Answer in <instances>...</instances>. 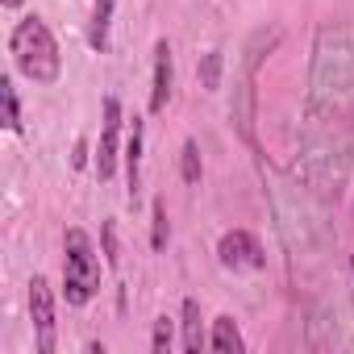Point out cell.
<instances>
[{
    "label": "cell",
    "instance_id": "obj_1",
    "mask_svg": "<svg viewBox=\"0 0 354 354\" xmlns=\"http://www.w3.org/2000/svg\"><path fill=\"white\" fill-rule=\"evenodd\" d=\"M354 117V34L346 26H325L317 34V63L308 88V125H304V175L325 192L337 184L342 154L350 142Z\"/></svg>",
    "mask_w": 354,
    "mask_h": 354
},
{
    "label": "cell",
    "instance_id": "obj_2",
    "mask_svg": "<svg viewBox=\"0 0 354 354\" xmlns=\"http://www.w3.org/2000/svg\"><path fill=\"white\" fill-rule=\"evenodd\" d=\"M9 50H13V63L17 71L30 80V84H55L59 71H63V55H59V42L50 34V26L30 13L13 26V38H9Z\"/></svg>",
    "mask_w": 354,
    "mask_h": 354
},
{
    "label": "cell",
    "instance_id": "obj_3",
    "mask_svg": "<svg viewBox=\"0 0 354 354\" xmlns=\"http://www.w3.org/2000/svg\"><path fill=\"white\" fill-rule=\"evenodd\" d=\"M100 292V259L84 230H67L63 238V296L71 308H84Z\"/></svg>",
    "mask_w": 354,
    "mask_h": 354
},
{
    "label": "cell",
    "instance_id": "obj_4",
    "mask_svg": "<svg viewBox=\"0 0 354 354\" xmlns=\"http://www.w3.org/2000/svg\"><path fill=\"white\" fill-rule=\"evenodd\" d=\"M30 321H34L38 354H55V292H50L46 275L30 279Z\"/></svg>",
    "mask_w": 354,
    "mask_h": 354
},
{
    "label": "cell",
    "instance_id": "obj_5",
    "mask_svg": "<svg viewBox=\"0 0 354 354\" xmlns=\"http://www.w3.org/2000/svg\"><path fill=\"white\" fill-rule=\"evenodd\" d=\"M217 259H221V267H230V271H259V267L267 263V254H263V246H259V238H254L250 230H230V234L217 242Z\"/></svg>",
    "mask_w": 354,
    "mask_h": 354
},
{
    "label": "cell",
    "instance_id": "obj_6",
    "mask_svg": "<svg viewBox=\"0 0 354 354\" xmlns=\"http://www.w3.org/2000/svg\"><path fill=\"white\" fill-rule=\"evenodd\" d=\"M117 138H121V100L104 96L100 142H96V175L100 180H113V171H117Z\"/></svg>",
    "mask_w": 354,
    "mask_h": 354
},
{
    "label": "cell",
    "instance_id": "obj_7",
    "mask_svg": "<svg viewBox=\"0 0 354 354\" xmlns=\"http://www.w3.org/2000/svg\"><path fill=\"white\" fill-rule=\"evenodd\" d=\"M171 80H175V71H171V42L158 38V42H154V88H150V113H162V109H167V100H171Z\"/></svg>",
    "mask_w": 354,
    "mask_h": 354
},
{
    "label": "cell",
    "instance_id": "obj_8",
    "mask_svg": "<svg viewBox=\"0 0 354 354\" xmlns=\"http://www.w3.org/2000/svg\"><path fill=\"white\" fill-rule=\"evenodd\" d=\"M125 184H129V205L142 196V117H133L129 142H125Z\"/></svg>",
    "mask_w": 354,
    "mask_h": 354
},
{
    "label": "cell",
    "instance_id": "obj_9",
    "mask_svg": "<svg viewBox=\"0 0 354 354\" xmlns=\"http://www.w3.org/2000/svg\"><path fill=\"white\" fill-rule=\"evenodd\" d=\"M113 9H117V0H92V26H88V46H92L96 55H104V50H109Z\"/></svg>",
    "mask_w": 354,
    "mask_h": 354
},
{
    "label": "cell",
    "instance_id": "obj_10",
    "mask_svg": "<svg viewBox=\"0 0 354 354\" xmlns=\"http://www.w3.org/2000/svg\"><path fill=\"white\" fill-rule=\"evenodd\" d=\"M209 346H213L217 354H242V350H246V337H242V329H238V321H234L230 313L213 321V333H209Z\"/></svg>",
    "mask_w": 354,
    "mask_h": 354
},
{
    "label": "cell",
    "instance_id": "obj_11",
    "mask_svg": "<svg viewBox=\"0 0 354 354\" xmlns=\"http://www.w3.org/2000/svg\"><path fill=\"white\" fill-rule=\"evenodd\" d=\"M184 350L188 354H201V346H209V337H205V325H201V304L188 296L184 300Z\"/></svg>",
    "mask_w": 354,
    "mask_h": 354
},
{
    "label": "cell",
    "instance_id": "obj_12",
    "mask_svg": "<svg viewBox=\"0 0 354 354\" xmlns=\"http://www.w3.org/2000/svg\"><path fill=\"white\" fill-rule=\"evenodd\" d=\"M0 100H5V129L9 133H21V100H17V88H13L9 75L0 80Z\"/></svg>",
    "mask_w": 354,
    "mask_h": 354
},
{
    "label": "cell",
    "instance_id": "obj_13",
    "mask_svg": "<svg viewBox=\"0 0 354 354\" xmlns=\"http://www.w3.org/2000/svg\"><path fill=\"white\" fill-rule=\"evenodd\" d=\"M180 171H184V184H201V146L196 142H184Z\"/></svg>",
    "mask_w": 354,
    "mask_h": 354
},
{
    "label": "cell",
    "instance_id": "obj_14",
    "mask_svg": "<svg viewBox=\"0 0 354 354\" xmlns=\"http://www.w3.org/2000/svg\"><path fill=\"white\" fill-rule=\"evenodd\" d=\"M150 221H154L150 246H154V250H162V246H167V238H171V225H167V205H162V201H154V217H150Z\"/></svg>",
    "mask_w": 354,
    "mask_h": 354
},
{
    "label": "cell",
    "instance_id": "obj_15",
    "mask_svg": "<svg viewBox=\"0 0 354 354\" xmlns=\"http://www.w3.org/2000/svg\"><path fill=\"white\" fill-rule=\"evenodd\" d=\"M171 337H175V321H171V317H158V321H154L150 350H154V354H167V350H171Z\"/></svg>",
    "mask_w": 354,
    "mask_h": 354
},
{
    "label": "cell",
    "instance_id": "obj_16",
    "mask_svg": "<svg viewBox=\"0 0 354 354\" xmlns=\"http://www.w3.org/2000/svg\"><path fill=\"white\" fill-rule=\"evenodd\" d=\"M201 80H205L209 92L221 88V50H209V55H205V71H201Z\"/></svg>",
    "mask_w": 354,
    "mask_h": 354
},
{
    "label": "cell",
    "instance_id": "obj_17",
    "mask_svg": "<svg viewBox=\"0 0 354 354\" xmlns=\"http://www.w3.org/2000/svg\"><path fill=\"white\" fill-rule=\"evenodd\" d=\"M0 5H5V9H21V0H0Z\"/></svg>",
    "mask_w": 354,
    "mask_h": 354
},
{
    "label": "cell",
    "instance_id": "obj_18",
    "mask_svg": "<svg viewBox=\"0 0 354 354\" xmlns=\"http://www.w3.org/2000/svg\"><path fill=\"white\" fill-rule=\"evenodd\" d=\"M350 271H354V263H350Z\"/></svg>",
    "mask_w": 354,
    "mask_h": 354
}]
</instances>
